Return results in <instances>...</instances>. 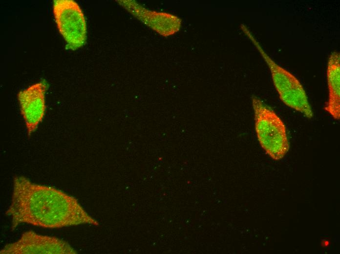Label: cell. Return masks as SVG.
Instances as JSON below:
<instances>
[{
  "mask_svg": "<svg viewBox=\"0 0 340 254\" xmlns=\"http://www.w3.org/2000/svg\"><path fill=\"white\" fill-rule=\"evenodd\" d=\"M13 183L11 202L6 212L11 217L12 230L21 223L51 229L99 224L72 196L23 176L15 177Z\"/></svg>",
  "mask_w": 340,
  "mask_h": 254,
  "instance_id": "cell-1",
  "label": "cell"
},
{
  "mask_svg": "<svg viewBox=\"0 0 340 254\" xmlns=\"http://www.w3.org/2000/svg\"><path fill=\"white\" fill-rule=\"evenodd\" d=\"M53 12L67 48L75 50L82 47L86 40V24L79 4L73 0H54Z\"/></svg>",
  "mask_w": 340,
  "mask_h": 254,
  "instance_id": "cell-4",
  "label": "cell"
},
{
  "mask_svg": "<svg viewBox=\"0 0 340 254\" xmlns=\"http://www.w3.org/2000/svg\"><path fill=\"white\" fill-rule=\"evenodd\" d=\"M47 88L46 82L42 81L21 90L17 94L21 113L29 136L36 131L44 116Z\"/></svg>",
  "mask_w": 340,
  "mask_h": 254,
  "instance_id": "cell-6",
  "label": "cell"
},
{
  "mask_svg": "<svg viewBox=\"0 0 340 254\" xmlns=\"http://www.w3.org/2000/svg\"><path fill=\"white\" fill-rule=\"evenodd\" d=\"M241 28L256 47L269 66L275 87L281 101L308 119L313 116L312 108L303 86L293 74L275 62L264 51L251 31L244 24Z\"/></svg>",
  "mask_w": 340,
  "mask_h": 254,
  "instance_id": "cell-3",
  "label": "cell"
},
{
  "mask_svg": "<svg viewBox=\"0 0 340 254\" xmlns=\"http://www.w3.org/2000/svg\"><path fill=\"white\" fill-rule=\"evenodd\" d=\"M327 78L329 96L324 109L336 120L340 119V54L334 51L329 57Z\"/></svg>",
  "mask_w": 340,
  "mask_h": 254,
  "instance_id": "cell-8",
  "label": "cell"
},
{
  "mask_svg": "<svg viewBox=\"0 0 340 254\" xmlns=\"http://www.w3.org/2000/svg\"><path fill=\"white\" fill-rule=\"evenodd\" d=\"M252 102L255 130L259 144L273 159H281L290 147L285 124L259 98L253 96Z\"/></svg>",
  "mask_w": 340,
  "mask_h": 254,
  "instance_id": "cell-2",
  "label": "cell"
},
{
  "mask_svg": "<svg viewBox=\"0 0 340 254\" xmlns=\"http://www.w3.org/2000/svg\"><path fill=\"white\" fill-rule=\"evenodd\" d=\"M117 1L135 18L162 36L167 37L180 30L182 21L175 15L149 10L133 0Z\"/></svg>",
  "mask_w": 340,
  "mask_h": 254,
  "instance_id": "cell-7",
  "label": "cell"
},
{
  "mask_svg": "<svg viewBox=\"0 0 340 254\" xmlns=\"http://www.w3.org/2000/svg\"><path fill=\"white\" fill-rule=\"evenodd\" d=\"M76 253L65 241L55 237L39 235L33 231L24 233L18 241L6 245L0 252V254Z\"/></svg>",
  "mask_w": 340,
  "mask_h": 254,
  "instance_id": "cell-5",
  "label": "cell"
}]
</instances>
